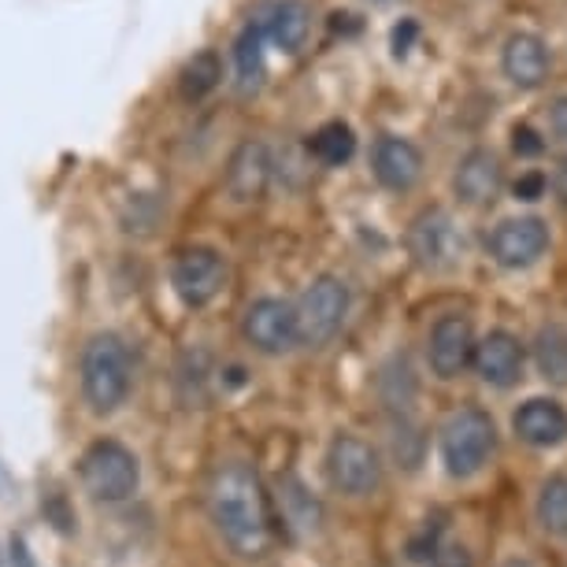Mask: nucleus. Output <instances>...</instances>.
<instances>
[{"instance_id": "obj_1", "label": "nucleus", "mask_w": 567, "mask_h": 567, "mask_svg": "<svg viewBox=\"0 0 567 567\" xmlns=\"http://www.w3.org/2000/svg\"><path fill=\"white\" fill-rule=\"evenodd\" d=\"M208 516L216 523L219 538L238 553L241 560H264L275 545L271 527V501L264 494V483L252 467L219 464L208 483Z\"/></svg>"}, {"instance_id": "obj_2", "label": "nucleus", "mask_w": 567, "mask_h": 567, "mask_svg": "<svg viewBox=\"0 0 567 567\" xmlns=\"http://www.w3.org/2000/svg\"><path fill=\"white\" fill-rule=\"evenodd\" d=\"M131 349L120 334H93L82 349V393L93 412H115L131 393Z\"/></svg>"}, {"instance_id": "obj_3", "label": "nucleus", "mask_w": 567, "mask_h": 567, "mask_svg": "<svg viewBox=\"0 0 567 567\" xmlns=\"http://www.w3.org/2000/svg\"><path fill=\"white\" fill-rule=\"evenodd\" d=\"M79 475H82V486L97 501H104V505H120V501L131 497L137 483H142L137 456L126 445L112 442V437H101V442H93L85 449L79 456Z\"/></svg>"}, {"instance_id": "obj_4", "label": "nucleus", "mask_w": 567, "mask_h": 567, "mask_svg": "<svg viewBox=\"0 0 567 567\" xmlns=\"http://www.w3.org/2000/svg\"><path fill=\"white\" fill-rule=\"evenodd\" d=\"M494 445H497L494 420L483 409H460L442 426V460L453 478H471L475 471H483Z\"/></svg>"}, {"instance_id": "obj_5", "label": "nucleus", "mask_w": 567, "mask_h": 567, "mask_svg": "<svg viewBox=\"0 0 567 567\" xmlns=\"http://www.w3.org/2000/svg\"><path fill=\"white\" fill-rule=\"evenodd\" d=\"M297 341L323 349L349 316V286L334 275H319L297 301Z\"/></svg>"}, {"instance_id": "obj_6", "label": "nucleus", "mask_w": 567, "mask_h": 567, "mask_svg": "<svg viewBox=\"0 0 567 567\" xmlns=\"http://www.w3.org/2000/svg\"><path fill=\"white\" fill-rule=\"evenodd\" d=\"M409 252L426 271H449L464 256V234L445 208H426L409 227Z\"/></svg>"}, {"instance_id": "obj_7", "label": "nucleus", "mask_w": 567, "mask_h": 567, "mask_svg": "<svg viewBox=\"0 0 567 567\" xmlns=\"http://www.w3.org/2000/svg\"><path fill=\"white\" fill-rule=\"evenodd\" d=\"M327 475L330 486L341 489L346 497H368L382 483V460L374 453V445H368L363 437L341 434L330 442Z\"/></svg>"}, {"instance_id": "obj_8", "label": "nucleus", "mask_w": 567, "mask_h": 567, "mask_svg": "<svg viewBox=\"0 0 567 567\" xmlns=\"http://www.w3.org/2000/svg\"><path fill=\"white\" fill-rule=\"evenodd\" d=\"M223 282H227V264L216 249H205V245L182 249L171 264V286L189 308H205L216 301Z\"/></svg>"}, {"instance_id": "obj_9", "label": "nucleus", "mask_w": 567, "mask_h": 567, "mask_svg": "<svg viewBox=\"0 0 567 567\" xmlns=\"http://www.w3.org/2000/svg\"><path fill=\"white\" fill-rule=\"evenodd\" d=\"M486 249L489 256L501 264V267H530L538 264L545 249H549V227L538 219V216H516V219H501L486 238Z\"/></svg>"}, {"instance_id": "obj_10", "label": "nucleus", "mask_w": 567, "mask_h": 567, "mask_svg": "<svg viewBox=\"0 0 567 567\" xmlns=\"http://www.w3.org/2000/svg\"><path fill=\"white\" fill-rule=\"evenodd\" d=\"M245 341L264 352V357H282L297 346V312L293 305L278 301V297H260L249 305V312L241 319Z\"/></svg>"}, {"instance_id": "obj_11", "label": "nucleus", "mask_w": 567, "mask_h": 567, "mask_svg": "<svg viewBox=\"0 0 567 567\" xmlns=\"http://www.w3.org/2000/svg\"><path fill=\"white\" fill-rule=\"evenodd\" d=\"M271 175H275L271 148L249 137V142H241L230 153L223 186H227V197L234 205H252V200H264L267 186H271Z\"/></svg>"}, {"instance_id": "obj_12", "label": "nucleus", "mask_w": 567, "mask_h": 567, "mask_svg": "<svg viewBox=\"0 0 567 567\" xmlns=\"http://www.w3.org/2000/svg\"><path fill=\"white\" fill-rule=\"evenodd\" d=\"M501 71H505V79L516 90H538V85H545L553 71V52L545 45V38L534 34V30L508 34L505 45H501Z\"/></svg>"}, {"instance_id": "obj_13", "label": "nucleus", "mask_w": 567, "mask_h": 567, "mask_svg": "<svg viewBox=\"0 0 567 567\" xmlns=\"http://www.w3.org/2000/svg\"><path fill=\"white\" fill-rule=\"evenodd\" d=\"M475 357V330H471L467 316H442L431 330V346H426V360L437 379H456Z\"/></svg>"}, {"instance_id": "obj_14", "label": "nucleus", "mask_w": 567, "mask_h": 567, "mask_svg": "<svg viewBox=\"0 0 567 567\" xmlns=\"http://www.w3.org/2000/svg\"><path fill=\"white\" fill-rule=\"evenodd\" d=\"M501 186H505V167L489 148H471L453 171V194L471 208L494 205L501 197Z\"/></svg>"}, {"instance_id": "obj_15", "label": "nucleus", "mask_w": 567, "mask_h": 567, "mask_svg": "<svg viewBox=\"0 0 567 567\" xmlns=\"http://www.w3.org/2000/svg\"><path fill=\"white\" fill-rule=\"evenodd\" d=\"M371 171L386 189L404 194V189H412L423 175V153L409 142V137L382 134L371 148Z\"/></svg>"}, {"instance_id": "obj_16", "label": "nucleus", "mask_w": 567, "mask_h": 567, "mask_svg": "<svg viewBox=\"0 0 567 567\" xmlns=\"http://www.w3.org/2000/svg\"><path fill=\"white\" fill-rule=\"evenodd\" d=\"M471 363H475L478 379L489 382V386H512L523 374V346L508 330H494V334H486L483 341H475Z\"/></svg>"}, {"instance_id": "obj_17", "label": "nucleus", "mask_w": 567, "mask_h": 567, "mask_svg": "<svg viewBox=\"0 0 567 567\" xmlns=\"http://www.w3.org/2000/svg\"><path fill=\"white\" fill-rule=\"evenodd\" d=\"M512 426H516V434L527 445L549 449V445H560L567 437V412L549 398H530L512 415Z\"/></svg>"}, {"instance_id": "obj_18", "label": "nucleus", "mask_w": 567, "mask_h": 567, "mask_svg": "<svg viewBox=\"0 0 567 567\" xmlns=\"http://www.w3.org/2000/svg\"><path fill=\"white\" fill-rule=\"evenodd\" d=\"M264 30V38L282 52H301L312 30V12H308L305 0H275L264 12V19L256 23Z\"/></svg>"}, {"instance_id": "obj_19", "label": "nucleus", "mask_w": 567, "mask_h": 567, "mask_svg": "<svg viewBox=\"0 0 567 567\" xmlns=\"http://www.w3.org/2000/svg\"><path fill=\"white\" fill-rule=\"evenodd\" d=\"M264 30L249 23L234 41V74H238V90L241 93H256L264 85L267 74V56H264Z\"/></svg>"}, {"instance_id": "obj_20", "label": "nucleus", "mask_w": 567, "mask_h": 567, "mask_svg": "<svg viewBox=\"0 0 567 567\" xmlns=\"http://www.w3.org/2000/svg\"><path fill=\"white\" fill-rule=\"evenodd\" d=\"M308 153H312L323 167H341L349 164L352 153H357V134H352L349 123H323L319 131L308 137Z\"/></svg>"}, {"instance_id": "obj_21", "label": "nucleus", "mask_w": 567, "mask_h": 567, "mask_svg": "<svg viewBox=\"0 0 567 567\" xmlns=\"http://www.w3.org/2000/svg\"><path fill=\"white\" fill-rule=\"evenodd\" d=\"M219 79H223L219 56L212 49H200V52H194V56L186 60V68H182L178 90H182V97H186V101H200V97H208V93L216 90Z\"/></svg>"}, {"instance_id": "obj_22", "label": "nucleus", "mask_w": 567, "mask_h": 567, "mask_svg": "<svg viewBox=\"0 0 567 567\" xmlns=\"http://www.w3.org/2000/svg\"><path fill=\"white\" fill-rule=\"evenodd\" d=\"M282 516L293 530H301V534L319 530V505L312 501V494L297 483V478H286L282 483Z\"/></svg>"}, {"instance_id": "obj_23", "label": "nucleus", "mask_w": 567, "mask_h": 567, "mask_svg": "<svg viewBox=\"0 0 567 567\" xmlns=\"http://www.w3.org/2000/svg\"><path fill=\"white\" fill-rule=\"evenodd\" d=\"M538 371L556 386H567V330L545 327L538 334Z\"/></svg>"}, {"instance_id": "obj_24", "label": "nucleus", "mask_w": 567, "mask_h": 567, "mask_svg": "<svg viewBox=\"0 0 567 567\" xmlns=\"http://www.w3.org/2000/svg\"><path fill=\"white\" fill-rule=\"evenodd\" d=\"M538 523L549 534H567V478L553 475L538 494Z\"/></svg>"}, {"instance_id": "obj_25", "label": "nucleus", "mask_w": 567, "mask_h": 567, "mask_svg": "<svg viewBox=\"0 0 567 567\" xmlns=\"http://www.w3.org/2000/svg\"><path fill=\"white\" fill-rule=\"evenodd\" d=\"M512 148H516V156H542L545 142H542V134L534 131V126L516 123V126H512Z\"/></svg>"}, {"instance_id": "obj_26", "label": "nucleus", "mask_w": 567, "mask_h": 567, "mask_svg": "<svg viewBox=\"0 0 567 567\" xmlns=\"http://www.w3.org/2000/svg\"><path fill=\"white\" fill-rule=\"evenodd\" d=\"M545 189H549V178H545L542 171H527V175H519V182L512 186V194H516V200H538L545 197Z\"/></svg>"}, {"instance_id": "obj_27", "label": "nucleus", "mask_w": 567, "mask_h": 567, "mask_svg": "<svg viewBox=\"0 0 567 567\" xmlns=\"http://www.w3.org/2000/svg\"><path fill=\"white\" fill-rule=\"evenodd\" d=\"M545 115H549L553 137L567 145V93H556V97L549 101V109H545Z\"/></svg>"}, {"instance_id": "obj_28", "label": "nucleus", "mask_w": 567, "mask_h": 567, "mask_svg": "<svg viewBox=\"0 0 567 567\" xmlns=\"http://www.w3.org/2000/svg\"><path fill=\"white\" fill-rule=\"evenodd\" d=\"M431 567H475V560H471V553L464 545H442V549L431 556Z\"/></svg>"}, {"instance_id": "obj_29", "label": "nucleus", "mask_w": 567, "mask_h": 567, "mask_svg": "<svg viewBox=\"0 0 567 567\" xmlns=\"http://www.w3.org/2000/svg\"><path fill=\"white\" fill-rule=\"evenodd\" d=\"M553 194L560 197V205L567 208V156L556 164V171H553Z\"/></svg>"}, {"instance_id": "obj_30", "label": "nucleus", "mask_w": 567, "mask_h": 567, "mask_svg": "<svg viewBox=\"0 0 567 567\" xmlns=\"http://www.w3.org/2000/svg\"><path fill=\"white\" fill-rule=\"evenodd\" d=\"M415 38V23H404V34L401 30H393V52H398V56H404V52H409V41Z\"/></svg>"}, {"instance_id": "obj_31", "label": "nucleus", "mask_w": 567, "mask_h": 567, "mask_svg": "<svg viewBox=\"0 0 567 567\" xmlns=\"http://www.w3.org/2000/svg\"><path fill=\"white\" fill-rule=\"evenodd\" d=\"M501 567H530L527 560H508V564H501Z\"/></svg>"}]
</instances>
